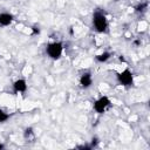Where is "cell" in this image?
Returning a JSON list of instances; mask_svg holds the SVG:
<instances>
[{"label":"cell","mask_w":150,"mask_h":150,"mask_svg":"<svg viewBox=\"0 0 150 150\" xmlns=\"http://www.w3.org/2000/svg\"><path fill=\"white\" fill-rule=\"evenodd\" d=\"M93 27L97 33H107L108 32V19L105 16L104 13H102L101 11H96L93 14Z\"/></svg>","instance_id":"1"},{"label":"cell","mask_w":150,"mask_h":150,"mask_svg":"<svg viewBox=\"0 0 150 150\" xmlns=\"http://www.w3.org/2000/svg\"><path fill=\"white\" fill-rule=\"evenodd\" d=\"M62 52H63V43L61 41L50 42L46 47V53L48 57L52 60H59L62 55Z\"/></svg>","instance_id":"2"},{"label":"cell","mask_w":150,"mask_h":150,"mask_svg":"<svg viewBox=\"0 0 150 150\" xmlns=\"http://www.w3.org/2000/svg\"><path fill=\"white\" fill-rule=\"evenodd\" d=\"M116 77H117V82H118V84H121V86H123V87H131L132 84H134V74L131 73V70L130 69H128V68H125L123 71H121V73H117V75H116Z\"/></svg>","instance_id":"3"},{"label":"cell","mask_w":150,"mask_h":150,"mask_svg":"<svg viewBox=\"0 0 150 150\" xmlns=\"http://www.w3.org/2000/svg\"><path fill=\"white\" fill-rule=\"evenodd\" d=\"M110 104H111L110 98H109L108 96L103 95V96L98 97V98L94 102L93 108H94V110H95L97 114H103V112L107 110V108L110 107Z\"/></svg>","instance_id":"4"},{"label":"cell","mask_w":150,"mask_h":150,"mask_svg":"<svg viewBox=\"0 0 150 150\" xmlns=\"http://www.w3.org/2000/svg\"><path fill=\"white\" fill-rule=\"evenodd\" d=\"M91 84H93V76H91V74L89 71L83 73L81 75V77H80V87L82 89H88V88L91 87Z\"/></svg>","instance_id":"5"},{"label":"cell","mask_w":150,"mask_h":150,"mask_svg":"<svg viewBox=\"0 0 150 150\" xmlns=\"http://www.w3.org/2000/svg\"><path fill=\"white\" fill-rule=\"evenodd\" d=\"M27 90V82L25 79H18L13 82V91L14 94H18V93H26Z\"/></svg>","instance_id":"6"},{"label":"cell","mask_w":150,"mask_h":150,"mask_svg":"<svg viewBox=\"0 0 150 150\" xmlns=\"http://www.w3.org/2000/svg\"><path fill=\"white\" fill-rule=\"evenodd\" d=\"M14 20V15L11 14V13H7V12H4V13H0V26H9Z\"/></svg>","instance_id":"7"},{"label":"cell","mask_w":150,"mask_h":150,"mask_svg":"<svg viewBox=\"0 0 150 150\" xmlns=\"http://www.w3.org/2000/svg\"><path fill=\"white\" fill-rule=\"evenodd\" d=\"M110 56H111V54H110L109 52H103V53H101V54H97V55L95 56V60H96L97 62L103 63V62H107V61L110 59Z\"/></svg>","instance_id":"8"},{"label":"cell","mask_w":150,"mask_h":150,"mask_svg":"<svg viewBox=\"0 0 150 150\" xmlns=\"http://www.w3.org/2000/svg\"><path fill=\"white\" fill-rule=\"evenodd\" d=\"M23 137H25L26 139L33 138V137H34V129H33L32 127H27V128L25 129V131H23Z\"/></svg>","instance_id":"9"},{"label":"cell","mask_w":150,"mask_h":150,"mask_svg":"<svg viewBox=\"0 0 150 150\" xmlns=\"http://www.w3.org/2000/svg\"><path fill=\"white\" fill-rule=\"evenodd\" d=\"M148 5H149V2L148 1H143V2H139L136 7H135V11L137 12V13H142V12H144L146 8H148Z\"/></svg>","instance_id":"10"},{"label":"cell","mask_w":150,"mask_h":150,"mask_svg":"<svg viewBox=\"0 0 150 150\" xmlns=\"http://www.w3.org/2000/svg\"><path fill=\"white\" fill-rule=\"evenodd\" d=\"M8 118H9V115H8L7 112H5L2 109H0V123L6 122Z\"/></svg>","instance_id":"11"},{"label":"cell","mask_w":150,"mask_h":150,"mask_svg":"<svg viewBox=\"0 0 150 150\" xmlns=\"http://www.w3.org/2000/svg\"><path fill=\"white\" fill-rule=\"evenodd\" d=\"M98 143H100L98 138H97V137H93V138H91V142H90V146H91V148H95V146H97Z\"/></svg>","instance_id":"12"},{"label":"cell","mask_w":150,"mask_h":150,"mask_svg":"<svg viewBox=\"0 0 150 150\" xmlns=\"http://www.w3.org/2000/svg\"><path fill=\"white\" fill-rule=\"evenodd\" d=\"M32 30H33V34H39L40 33V29L36 28V27H32Z\"/></svg>","instance_id":"13"},{"label":"cell","mask_w":150,"mask_h":150,"mask_svg":"<svg viewBox=\"0 0 150 150\" xmlns=\"http://www.w3.org/2000/svg\"><path fill=\"white\" fill-rule=\"evenodd\" d=\"M134 45H135V46H139V45H141V41H139V40H135V41H134Z\"/></svg>","instance_id":"14"},{"label":"cell","mask_w":150,"mask_h":150,"mask_svg":"<svg viewBox=\"0 0 150 150\" xmlns=\"http://www.w3.org/2000/svg\"><path fill=\"white\" fill-rule=\"evenodd\" d=\"M120 61H122V62H125V59H124L123 56H120Z\"/></svg>","instance_id":"15"},{"label":"cell","mask_w":150,"mask_h":150,"mask_svg":"<svg viewBox=\"0 0 150 150\" xmlns=\"http://www.w3.org/2000/svg\"><path fill=\"white\" fill-rule=\"evenodd\" d=\"M5 148V144H2V143H0V150H2Z\"/></svg>","instance_id":"16"},{"label":"cell","mask_w":150,"mask_h":150,"mask_svg":"<svg viewBox=\"0 0 150 150\" xmlns=\"http://www.w3.org/2000/svg\"><path fill=\"white\" fill-rule=\"evenodd\" d=\"M114 1H115V2H117V1H120V0H114Z\"/></svg>","instance_id":"17"}]
</instances>
